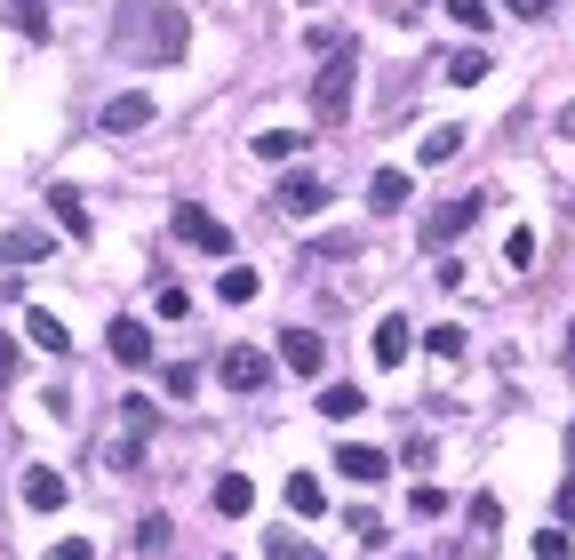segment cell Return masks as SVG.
Returning <instances> with one entry per match:
<instances>
[{"mask_svg": "<svg viewBox=\"0 0 575 560\" xmlns=\"http://www.w3.org/2000/svg\"><path fill=\"white\" fill-rule=\"evenodd\" d=\"M120 49L145 64H177L184 56V17L177 9H120Z\"/></svg>", "mask_w": 575, "mask_h": 560, "instance_id": "1", "label": "cell"}, {"mask_svg": "<svg viewBox=\"0 0 575 560\" xmlns=\"http://www.w3.org/2000/svg\"><path fill=\"white\" fill-rule=\"evenodd\" d=\"M352 81H360V56L336 49V56L320 64V81H312V120H328V128L344 120V113H352Z\"/></svg>", "mask_w": 575, "mask_h": 560, "instance_id": "2", "label": "cell"}, {"mask_svg": "<svg viewBox=\"0 0 575 560\" xmlns=\"http://www.w3.org/2000/svg\"><path fill=\"white\" fill-rule=\"evenodd\" d=\"M480 201H488V192H456V201H439V209L424 216V249H448V241H464L471 224H480Z\"/></svg>", "mask_w": 575, "mask_h": 560, "instance_id": "3", "label": "cell"}, {"mask_svg": "<svg viewBox=\"0 0 575 560\" xmlns=\"http://www.w3.org/2000/svg\"><path fill=\"white\" fill-rule=\"evenodd\" d=\"M177 241H192L200 256H232V233L200 209V201H177Z\"/></svg>", "mask_w": 575, "mask_h": 560, "instance_id": "4", "label": "cell"}, {"mask_svg": "<svg viewBox=\"0 0 575 560\" xmlns=\"http://www.w3.org/2000/svg\"><path fill=\"white\" fill-rule=\"evenodd\" d=\"M152 113H160L152 96H145V88H128V96H113V105L96 113V128H105V137H137V128H152Z\"/></svg>", "mask_w": 575, "mask_h": 560, "instance_id": "5", "label": "cell"}, {"mask_svg": "<svg viewBox=\"0 0 575 560\" xmlns=\"http://www.w3.org/2000/svg\"><path fill=\"white\" fill-rule=\"evenodd\" d=\"M216 377H224L232 392H264V384H273V360H264L256 345H232V352L216 360Z\"/></svg>", "mask_w": 575, "mask_h": 560, "instance_id": "6", "label": "cell"}, {"mask_svg": "<svg viewBox=\"0 0 575 560\" xmlns=\"http://www.w3.org/2000/svg\"><path fill=\"white\" fill-rule=\"evenodd\" d=\"M336 473H344V480H368V488H376V480L392 473V456H384V448H368V441H344V448H336Z\"/></svg>", "mask_w": 575, "mask_h": 560, "instance_id": "7", "label": "cell"}, {"mask_svg": "<svg viewBox=\"0 0 575 560\" xmlns=\"http://www.w3.org/2000/svg\"><path fill=\"white\" fill-rule=\"evenodd\" d=\"M280 360H288L296 377H320V369H328V345L312 337V328H288V337H280Z\"/></svg>", "mask_w": 575, "mask_h": 560, "instance_id": "8", "label": "cell"}, {"mask_svg": "<svg viewBox=\"0 0 575 560\" xmlns=\"http://www.w3.org/2000/svg\"><path fill=\"white\" fill-rule=\"evenodd\" d=\"M113 360H120V369H145V360H152V328L145 320H113Z\"/></svg>", "mask_w": 575, "mask_h": 560, "instance_id": "9", "label": "cell"}, {"mask_svg": "<svg viewBox=\"0 0 575 560\" xmlns=\"http://www.w3.org/2000/svg\"><path fill=\"white\" fill-rule=\"evenodd\" d=\"M368 352H376V369H400V360H408L416 352V337H408V320H376V345H368Z\"/></svg>", "mask_w": 575, "mask_h": 560, "instance_id": "10", "label": "cell"}, {"mask_svg": "<svg viewBox=\"0 0 575 560\" xmlns=\"http://www.w3.org/2000/svg\"><path fill=\"white\" fill-rule=\"evenodd\" d=\"M273 201H280L288 216H320V209H328V184H320V177H288Z\"/></svg>", "mask_w": 575, "mask_h": 560, "instance_id": "11", "label": "cell"}, {"mask_svg": "<svg viewBox=\"0 0 575 560\" xmlns=\"http://www.w3.org/2000/svg\"><path fill=\"white\" fill-rule=\"evenodd\" d=\"M216 513H224V520H248V513H256V480H248V473H224V480H216Z\"/></svg>", "mask_w": 575, "mask_h": 560, "instance_id": "12", "label": "cell"}, {"mask_svg": "<svg viewBox=\"0 0 575 560\" xmlns=\"http://www.w3.org/2000/svg\"><path fill=\"white\" fill-rule=\"evenodd\" d=\"M24 337H32V345H41V352H73V328H64L56 313H41V305H32V313H24Z\"/></svg>", "mask_w": 575, "mask_h": 560, "instance_id": "13", "label": "cell"}, {"mask_svg": "<svg viewBox=\"0 0 575 560\" xmlns=\"http://www.w3.org/2000/svg\"><path fill=\"white\" fill-rule=\"evenodd\" d=\"M368 209H376V216L408 209V177H400V169H376V177H368Z\"/></svg>", "mask_w": 575, "mask_h": 560, "instance_id": "14", "label": "cell"}, {"mask_svg": "<svg viewBox=\"0 0 575 560\" xmlns=\"http://www.w3.org/2000/svg\"><path fill=\"white\" fill-rule=\"evenodd\" d=\"M24 505H32V513H56V505H64V473L32 465V473H24Z\"/></svg>", "mask_w": 575, "mask_h": 560, "instance_id": "15", "label": "cell"}, {"mask_svg": "<svg viewBox=\"0 0 575 560\" xmlns=\"http://www.w3.org/2000/svg\"><path fill=\"white\" fill-rule=\"evenodd\" d=\"M288 513H296V520H320V513H328V488H320L312 473H288Z\"/></svg>", "mask_w": 575, "mask_h": 560, "instance_id": "16", "label": "cell"}, {"mask_svg": "<svg viewBox=\"0 0 575 560\" xmlns=\"http://www.w3.org/2000/svg\"><path fill=\"white\" fill-rule=\"evenodd\" d=\"M49 216H56L73 241H88V209H81V192H73V184H56V192H49Z\"/></svg>", "mask_w": 575, "mask_h": 560, "instance_id": "17", "label": "cell"}, {"mask_svg": "<svg viewBox=\"0 0 575 560\" xmlns=\"http://www.w3.org/2000/svg\"><path fill=\"white\" fill-rule=\"evenodd\" d=\"M0 256H9V265H41V256H49V233L17 224V233H0Z\"/></svg>", "mask_w": 575, "mask_h": 560, "instance_id": "18", "label": "cell"}, {"mask_svg": "<svg viewBox=\"0 0 575 560\" xmlns=\"http://www.w3.org/2000/svg\"><path fill=\"white\" fill-rule=\"evenodd\" d=\"M464 152V128H432V137H416V160L424 169H439V160H456Z\"/></svg>", "mask_w": 575, "mask_h": 560, "instance_id": "19", "label": "cell"}, {"mask_svg": "<svg viewBox=\"0 0 575 560\" xmlns=\"http://www.w3.org/2000/svg\"><path fill=\"white\" fill-rule=\"evenodd\" d=\"M216 296H224V305H256V296H264V281H256L248 265H224V281H216Z\"/></svg>", "mask_w": 575, "mask_h": 560, "instance_id": "20", "label": "cell"}, {"mask_svg": "<svg viewBox=\"0 0 575 560\" xmlns=\"http://www.w3.org/2000/svg\"><path fill=\"white\" fill-rule=\"evenodd\" d=\"M320 409H328L336 424H352V416L368 409V392H360V384H328V392H320Z\"/></svg>", "mask_w": 575, "mask_h": 560, "instance_id": "21", "label": "cell"}, {"mask_svg": "<svg viewBox=\"0 0 575 560\" xmlns=\"http://www.w3.org/2000/svg\"><path fill=\"white\" fill-rule=\"evenodd\" d=\"M439 73H448L456 88H471V81H488V56H480V49H456L448 64H439Z\"/></svg>", "mask_w": 575, "mask_h": 560, "instance_id": "22", "label": "cell"}, {"mask_svg": "<svg viewBox=\"0 0 575 560\" xmlns=\"http://www.w3.org/2000/svg\"><path fill=\"white\" fill-rule=\"evenodd\" d=\"M9 24L24 32V41H41V32H49V9H41V0H9Z\"/></svg>", "mask_w": 575, "mask_h": 560, "instance_id": "23", "label": "cell"}, {"mask_svg": "<svg viewBox=\"0 0 575 560\" xmlns=\"http://www.w3.org/2000/svg\"><path fill=\"white\" fill-rule=\"evenodd\" d=\"M439 9H448V17H456L464 32H488V17H496L488 0H439Z\"/></svg>", "mask_w": 575, "mask_h": 560, "instance_id": "24", "label": "cell"}, {"mask_svg": "<svg viewBox=\"0 0 575 560\" xmlns=\"http://www.w3.org/2000/svg\"><path fill=\"white\" fill-rule=\"evenodd\" d=\"M264 552H273V560H320L312 545H304L296 529H273V537H264Z\"/></svg>", "mask_w": 575, "mask_h": 560, "instance_id": "25", "label": "cell"}, {"mask_svg": "<svg viewBox=\"0 0 575 560\" xmlns=\"http://www.w3.org/2000/svg\"><path fill=\"white\" fill-rule=\"evenodd\" d=\"M296 145H304L296 128H264V137H256V152H264V160H296Z\"/></svg>", "mask_w": 575, "mask_h": 560, "instance_id": "26", "label": "cell"}, {"mask_svg": "<svg viewBox=\"0 0 575 560\" xmlns=\"http://www.w3.org/2000/svg\"><path fill=\"white\" fill-rule=\"evenodd\" d=\"M408 513H416V520H439V513H448V488H432V480H416V497H408Z\"/></svg>", "mask_w": 575, "mask_h": 560, "instance_id": "27", "label": "cell"}, {"mask_svg": "<svg viewBox=\"0 0 575 560\" xmlns=\"http://www.w3.org/2000/svg\"><path fill=\"white\" fill-rule=\"evenodd\" d=\"M535 560H575V537L567 529H535Z\"/></svg>", "mask_w": 575, "mask_h": 560, "instance_id": "28", "label": "cell"}, {"mask_svg": "<svg viewBox=\"0 0 575 560\" xmlns=\"http://www.w3.org/2000/svg\"><path fill=\"white\" fill-rule=\"evenodd\" d=\"M503 265H535V233H528V224H520L512 241H503Z\"/></svg>", "mask_w": 575, "mask_h": 560, "instance_id": "29", "label": "cell"}, {"mask_svg": "<svg viewBox=\"0 0 575 560\" xmlns=\"http://www.w3.org/2000/svg\"><path fill=\"white\" fill-rule=\"evenodd\" d=\"M184 313H192V296H184L177 281H168V288H160V320H184Z\"/></svg>", "mask_w": 575, "mask_h": 560, "instance_id": "30", "label": "cell"}, {"mask_svg": "<svg viewBox=\"0 0 575 560\" xmlns=\"http://www.w3.org/2000/svg\"><path fill=\"white\" fill-rule=\"evenodd\" d=\"M432 352H439V360H456V352H464V328L439 320V328H432Z\"/></svg>", "mask_w": 575, "mask_h": 560, "instance_id": "31", "label": "cell"}, {"mask_svg": "<svg viewBox=\"0 0 575 560\" xmlns=\"http://www.w3.org/2000/svg\"><path fill=\"white\" fill-rule=\"evenodd\" d=\"M496 520H503V505H496V497H471V529H480V537H488V529H496Z\"/></svg>", "mask_w": 575, "mask_h": 560, "instance_id": "32", "label": "cell"}, {"mask_svg": "<svg viewBox=\"0 0 575 560\" xmlns=\"http://www.w3.org/2000/svg\"><path fill=\"white\" fill-rule=\"evenodd\" d=\"M137 545H145V552H160V545H168V520H160V513H145V529H137Z\"/></svg>", "mask_w": 575, "mask_h": 560, "instance_id": "33", "label": "cell"}, {"mask_svg": "<svg viewBox=\"0 0 575 560\" xmlns=\"http://www.w3.org/2000/svg\"><path fill=\"white\" fill-rule=\"evenodd\" d=\"M49 560H96V545H88V537H64V545H56Z\"/></svg>", "mask_w": 575, "mask_h": 560, "instance_id": "34", "label": "cell"}, {"mask_svg": "<svg viewBox=\"0 0 575 560\" xmlns=\"http://www.w3.org/2000/svg\"><path fill=\"white\" fill-rule=\"evenodd\" d=\"M9 377H17V337L0 328V384H9Z\"/></svg>", "mask_w": 575, "mask_h": 560, "instance_id": "35", "label": "cell"}, {"mask_svg": "<svg viewBox=\"0 0 575 560\" xmlns=\"http://www.w3.org/2000/svg\"><path fill=\"white\" fill-rule=\"evenodd\" d=\"M503 9H512V17H552L560 0H503Z\"/></svg>", "mask_w": 575, "mask_h": 560, "instance_id": "36", "label": "cell"}, {"mask_svg": "<svg viewBox=\"0 0 575 560\" xmlns=\"http://www.w3.org/2000/svg\"><path fill=\"white\" fill-rule=\"evenodd\" d=\"M560 529H567V537H575V480H567V488H560Z\"/></svg>", "mask_w": 575, "mask_h": 560, "instance_id": "37", "label": "cell"}, {"mask_svg": "<svg viewBox=\"0 0 575 560\" xmlns=\"http://www.w3.org/2000/svg\"><path fill=\"white\" fill-rule=\"evenodd\" d=\"M567 369H575V337H567Z\"/></svg>", "mask_w": 575, "mask_h": 560, "instance_id": "38", "label": "cell"}, {"mask_svg": "<svg viewBox=\"0 0 575 560\" xmlns=\"http://www.w3.org/2000/svg\"><path fill=\"white\" fill-rule=\"evenodd\" d=\"M567 456H575V433H567Z\"/></svg>", "mask_w": 575, "mask_h": 560, "instance_id": "39", "label": "cell"}, {"mask_svg": "<svg viewBox=\"0 0 575 560\" xmlns=\"http://www.w3.org/2000/svg\"><path fill=\"white\" fill-rule=\"evenodd\" d=\"M304 9H312V0H304Z\"/></svg>", "mask_w": 575, "mask_h": 560, "instance_id": "40", "label": "cell"}]
</instances>
